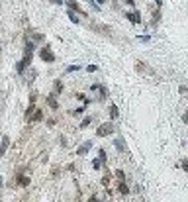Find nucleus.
I'll use <instances>...</instances> for the list:
<instances>
[{"label": "nucleus", "mask_w": 188, "mask_h": 202, "mask_svg": "<svg viewBox=\"0 0 188 202\" xmlns=\"http://www.w3.org/2000/svg\"><path fill=\"white\" fill-rule=\"evenodd\" d=\"M32 53H33V43L32 41H27L26 43V55H24V59L18 63V67H16V71L18 73H24V69L27 65H30V61H32Z\"/></svg>", "instance_id": "f257e3e1"}, {"label": "nucleus", "mask_w": 188, "mask_h": 202, "mask_svg": "<svg viewBox=\"0 0 188 202\" xmlns=\"http://www.w3.org/2000/svg\"><path fill=\"white\" fill-rule=\"evenodd\" d=\"M39 55H41V59L45 63H53L55 61V55L51 53V49H49V47H41L39 49Z\"/></svg>", "instance_id": "f03ea898"}, {"label": "nucleus", "mask_w": 188, "mask_h": 202, "mask_svg": "<svg viewBox=\"0 0 188 202\" xmlns=\"http://www.w3.org/2000/svg\"><path fill=\"white\" fill-rule=\"evenodd\" d=\"M114 130H116L114 124H104L96 130V136H110V133H114Z\"/></svg>", "instance_id": "7ed1b4c3"}, {"label": "nucleus", "mask_w": 188, "mask_h": 202, "mask_svg": "<svg viewBox=\"0 0 188 202\" xmlns=\"http://www.w3.org/2000/svg\"><path fill=\"white\" fill-rule=\"evenodd\" d=\"M126 16H127V20H129V22H133V24H139V22H141L139 12H127Z\"/></svg>", "instance_id": "20e7f679"}, {"label": "nucleus", "mask_w": 188, "mask_h": 202, "mask_svg": "<svg viewBox=\"0 0 188 202\" xmlns=\"http://www.w3.org/2000/svg\"><path fill=\"white\" fill-rule=\"evenodd\" d=\"M8 145H10V137L4 136V137H2V145H0V155H6V151H8Z\"/></svg>", "instance_id": "39448f33"}, {"label": "nucleus", "mask_w": 188, "mask_h": 202, "mask_svg": "<svg viewBox=\"0 0 188 202\" xmlns=\"http://www.w3.org/2000/svg\"><path fill=\"white\" fill-rule=\"evenodd\" d=\"M92 147V141H86V143H82L81 147L77 149V155H84V153H88V149Z\"/></svg>", "instance_id": "423d86ee"}, {"label": "nucleus", "mask_w": 188, "mask_h": 202, "mask_svg": "<svg viewBox=\"0 0 188 202\" xmlns=\"http://www.w3.org/2000/svg\"><path fill=\"white\" fill-rule=\"evenodd\" d=\"M114 145L120 149V151H126V143H124V139L118 137V139H114Z\"/></svg>", "instance_id": "0eeeda50"}, {"label": "nucleus", "mask_w": 188, "mask_h": 202, "mask_svg": "<svg viewBox=\"0 0 188 202\" xmlns=\"http://www.w3.org/2000/svg\"><path fill=\"white\" fill-rule=\"evenodd\" d=\"M65 2H67V6L71 10H77V12H81V8H78V4L75 2V0H65Z\"/></svg>", "instance_id": "6e6552de"}, {"label": "nucleus", "mask_w": 188, "mask_h": 202, "mask_svg": "<svg viewBox=\"0 0 188 202\" xmlns=\"http://www.w3.org/2000/svg\"><path fill=\"white\" fill-rule=\"evenodd\" d=\"M67 14H69V20L73 22V24H78V16H77L75 12H71V8H69V12H67Z\"/></svg>", "instance_id": "1a4fd4ad"}, {"label": "nucleus", "mask_w": 188, "mask_h": 202, "mask_svg": "<svg viewBox=\"0 0 188 202\" xmlns=\"http://www.w3.org/2000/svg\"><path fill=\"white\" fill-rule=\"evenodd\" d=\"M110 118L112 120L118 118V106H110Z\"/></svg>", "instance_id": "9d476101"}, {"label": "nucleus", "mask_w": 188, "mask_h": 202, "mask_svg": "<svg viewBox=\"0 0 188 202\" xmlns=\"http://www.w3.org/2000/svg\"><path fill=\"white\" fill-rule=\"evenodd\" d=\"M108 96V88L106 86H100V98H106Z\"/></svg>", "instance_id": "9b49d317"}, {"label": "nucleus", "mask_w": 188, "mask_h": 202, "mask_svg": "<svg viewBox=\"0 0 188 202\" xmlns=\"http://www.w3.org/2000/svg\"><path fill=\"white\" fill-rule=\"evenodd\" d=\"M41 116H43V114H41V110H37V112L33 114V118H32V120H33V122H39V120H41Z\"/></svg>", "instance_id": "f8f14e48"}, {"label": "nucleus", "mask_w": 188, "mask_h": 202, "mask_svg": "<svg viewBox=\"0 0 188 202\" xmlns=\"http://www.w3.org/2000/svg\"><path fill=\"white\" fill-rule=\"evenodd\" d=\"M88 124H90V118H84L82 124H81V128H88Z\"/></svg>", "instance_id": "ddd939ff"}, {"label": "nucleus", "mask_w": 188, "mask_h": 202, "mask_svg": "<svg viewBox=\"0 0 188 202\" xmlns=\"http://www.w3.org/2000/svg\"><path fill=\"white\" fill-rule=\"evenodd\" d=\"M98 157H100L102 161H106V151H104V149H100V151H98Z\"/></svg>", "instance_id": "4468645a"}, {"label": "nucleus", "mask_w": 188, "mask_h": 202, "mask_svg": "<svg viewBox=\"0 0 188 202\" xmlns=\"http://www.w3.org/2000/svg\"><path fill=\"white\" fill-rule=\"evenodd\" d=\"M139 41H143V43H147V41H151V35H141V37H139Z\"/></svg>", "instance_id": "2eb2a0df"}, {"label": "nucleus", "mask_w": 188, "mask_h": 202, "mask_svg": "<svg viewBox=\"0 0 188 202\" xmlns=\"http://www.w3.org/2000/svg\"><path fill=\"white\" fill-rule=\"evenodd\" d=\"M100 161H102V159H100V157H98V159L92 163V167H94V169H100Z\"/></svg>", "instance_id": "dca6fc26"}, {"label": "nucleus", "mask_w": 188, "mask_h": 202, "mask_svg": "<svg viewBox=\"0 0 188 202\" xmlns=\"http://www.w3.org/2000/svg\"><path fill=\"white\" fill-rule=\"evenodd\" d=\"M120 190H121V192H124V194H127V192H129V190H127V186H126L124 183H121V184H120Z\"/></svg>", "instance_id": "f3484780"}, {"label": "nucleus", "mask_w": 188, "mask_h": 202, "mask_svg": "<svg viewBox=\"0 0 188 202\" xmlns=\"http://www.w3.org/2000/svg\"><path fill=\"white\" fill-rule=\"evenodd\" d=\"M73 71H78L77 65H73V67H69V69H67V73H73Z\"/></svg>", "instance_id": "a211bd4d"}, {"label": "nucleus", "mask_w": 188, "mask_h": 202, "mask_svg": "<svg viewBox=\"0 0 188 202\" xmlns=\"http://www.w3.org/2000/svg\"><path fill=\"white\" fill-rule=\"evenodd\" d=\"M47 102H49V104H51V106H53V108H57V102H55L53 98H47Z\"/></svg>", "instance_id": "6ab92c4d"}, {"label": "nucleus", "mask_w": 188, "mask_h": 202, "mask_svg": "<svg viewBox=\"0 0 188 202\" xmlns=\"http://www.w3.org/2000/svg\"><path fill=\"white\" fill-rule=\"evenodd\" d=\"M96 69H98L96 65H88V71H90V73H94V71H96Z\"/></svg>", "instance_id": "aec40b11"}, {"label": "nucleus", "mask_w": 188, "mask_h": 202, "mask_svg": "<svg viewBox=\"0 0 188 202\" xmlns=\"http://www.w3.org/2000/svg\"><path fill=\"white\" fill-rule=\"evenodd\" d=\"M182 120H184V124H188V112H186V114H182Z\"/></svg>", "instance_id": "412c9836"}, {"label": "nucleus", "mask_w": 188, "mask_h": 202, "mask_svg": "<svg viewBox=\"0 0 188 202\" xmlns=\"http://www.w3.org/2000/svg\"><path fill=\"white\" fill-rule=\"evenodd\" d=\"M182 167H184V171H188V161H182Z\"/></svg>", "instance_id": "4be33fe9"}, {"label": "nucleus", "mask_w": 188, "mask_h": 202, "mask_svg": "<svg viewBox=\"0 0 188 202\" xmlns=\"http://www.w3.org/2000/svg\"><path fill=\"white\" fill-rule=\"evenodd\" d=\"M53 4H63V0H51Z\"/></svg>", "instance_id": "5701e85b"}, {"label": "nucleus", "mask_w": 188, "mask_h": 202, "mask_svg": "<svg viewBox=\"0 0 188 202\" xmlns=\"http://www.w3.org/2000/svg\"><path fill=\"white\" fill-rule=\"evenodd\" d=\"M124 2H126V4H133V0H124Z\"/></svg>", "instance_id": "b1692460"}, {"label": "nucleus", "mask_w": 188, "mask_h": 202, "mask_svg": "<svg viewBox=\"0 0 188 202\" xmlns=\"http://www.w3.org/2000/svg\"><path fill=\"white\" fill-rule=\"evenodd\" d=\"M155 2H157V6H161V4H163V0H155Z\"/></svg>", "instance_id": "393cba45"}, {"label": "nucleus", "mask_w": 188, "mask_h": 202, "mask_svg": "<svg viewBox=\"0 0 188 202\" xmlns=\"http://www.w3.org/2000/svg\"><path fill=\"white\" fill-rule=\"evenodd\" d=\"M96 2H98V4H104V2H106V0H96Z\"/></svg>", "instance_id": "a878e982"}, {"label": "nucleus", "mask_w": 188, "mask_h": 202, "mask_svg": "<svg viewBox=\"0 0 188 202\" xmlns=\"http://www.w3.org/2000/svg\"><path fill=\"white\" fill-rule=\"evenodd\" d=\"M0 189H2V177H0Z\"/></svg>", "instance_id": "bb28decb"}]
</instances>
